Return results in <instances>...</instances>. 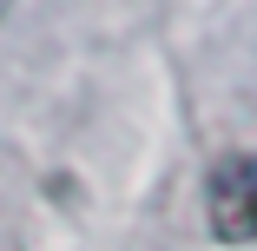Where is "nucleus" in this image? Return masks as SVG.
I'll use <instances>...</instances> for the list:
<instances>
[{
  "mask_svg": "<svg viewBox=\"0 0 257 251\" xmlns=\"http://www.w3.org/2000/svg\"><path fill=\"white\" fill-rule=\"evenodd\" d=\"M204 218H211V238L224 244L257 238V152H224L204 172Z\"/></svg>",
  "mask_w": 257,
  "mask_h": 251,
  "instance_id": "1",
  "label": "nucleus"
}]
</instances>
